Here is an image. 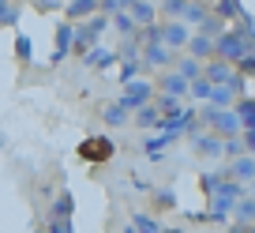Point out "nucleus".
Wrapping results in <instances>:
<instances>
[{
    "label": "nucleus",
    "mask_w": 255,
    "mask_h": 233,
    "mask_svg": "<svg viewBox=\"0 0 255 233\" xmlns=\"http://www.w3.org/2000/svg\"><path fill=\"white\" fill-rule=\"evenodd\" d=\"M240 196H248V188L244 185H237V181H225L222 188H214V192L207 196V211H203V215H207V222H218V226H225L233 218V207H237V200Z\"/></svg>",
    "instance_id": "1"
},
{
    "label": "nucleus",
    "mask_w": 255,
    "mask_h": 233,
    "mask_svg": "<svg viewBox=\"0 0 255 233\" xmlns=\"http://www.w3.org/2000/svg\"><path fill=\"white\" fill-rule=\"evenodd\" d=\"M255 53V41H248L244 34H237L233 26H225L222 34L214 38V60H225V64H237L240 56Z\"/></svg>",
    "instance_id": "2"
},
{
    "label": "nucleus",
    "mask_w": 255,
    "mask_h": 233,
    "mask_svg": "<svg viewBox=\"0 0 255 233\" xmlns=\"http://www.w3.org/2000/svg\"><path fill=\"white\" fill-rule=\"evenodd\" d=\"M154 94H158V90H154L150 79H131V83H124V94H120L117 102H120L124 113H135V109H143V105H150Z\"/></svg>",
    "instance_id": "3"
},
{
    "label": "nucleus",
    "mask_w": 255,
    "mask_h": 233,
    "mask_svg": "<svg viewBox=\"0 0 255 233\" xmlns=\"http://www.w3.org/2000/svg\"><path fill=\"white\" fill-rule=\"evenodd\" d=\"M139 60H143V68H154V72H169L176 60V53H169L165 45H143L139 49Z\"/></svg>",
    "instance_id": "4"
},
{
    "label": "nucleus",
    "mask_w": 255,
    "mask_h": 233,
    "mask_svg": "<svg viewBox=\"0 0 255 233\" xmlns=\"http://www.w3.org/2000/svg\"><path fill=\"white\" fill-rule=\"evenodd\" d=\"M191 124H195V109H184L180 117H173V121H158V136L165 139V143H173V139H180Z\"/></svg>",
    "instance_id": "5"
},
{
    "label": "nucleus",
    "mask_w": 255,
    "mask_h": 233,
    "mask_svg": "<svg viewBox=\"0 0 255 233\" xmlns=\"http://www.w3.org/2000/svg\"><path fill=\"white\" fill-rule=\"evenodd\" d=\"M161 26V45L169 49V53H184V45H188V38H191V30L184 23H158Z\"/></svg>",
    "instance_id": "6"
},
{
    "label": "nucleus",
    "mask_w": 255,
    "mask_h": 233,
    "mask_svg": "<svg viewBox=\"0 0 255 233\" xmlns=\"http://www.w3.org/2000/svg\"><path fill=\"white\" fill-rule=\"evenodd\" d=\"M128 19L135 23V30H143V26H150V23H158V11H154V4L150 0H128Z\"/></svg>",
    "instance_id": "7"
},
{
    "label": "nucleus",
    "mask_w": 255,
    "mask_h": 233,
    "mask_svg": "<svg viewBox=\"0 0 255 233\" xmlns=\"http://www.w3.org/2000/svg\"><path fill=\"white\" fill-rule=\"evenodd\" d=\"M225 169H229V181H237V185L248 188L255 181V154H240V158H233Z\"/></svg>",
    "instance_id": "8"
},
{
    "label": "nucleus",
    "mask_w": 255,
    "mask_h": 233,
    "mask_svg": "<svg viewBox=\"0 0 255 233\" xmlns=\"http://www.w3.org/2000/svg\"><path fill=\"white\" fill-rule=\"evenodd\" d=\"M233 64H225V60H214V56H210L207 64H203V79L210 83V87H225V83H233Z\"/></svg>",
    "instance_id": "9"
},
{
    "label": "nucleus",
    "mask_w": 255,
    "mask_h": 233,
    "mask_svg": "<svg viewBox=\"0 0 255 233\" xmlns=\"http://www.w3.org/2000/svg\"><path fill=\"white\" fill-rule=\"evenodd\" d=\"M90 15H98V0H68L64 4V23H87Z\"/></svg>",
    "instance_id": "10"
},
{
    "label": "nucleus",
    "mask_w": 255,
    "mask_h": 233,
    "mask_svg": "<svg viewBox=\"0 0 255 233\" xmlns=\"http://www.w3.org/2000/svg\"><path fill=\"white\" fill-rule=\"evenodd\" d=\"M154 90H158V94H165V98H176V102H180V98H188V83H184L176 72H161V79L154 83Z\"/></svg>",
    "instance_id": "11"
},
{
    "label": "nucleus",
    "mask_w": 255,
    "mask_h": 233,
    "mask_svg": "<svg viewBox=\"0 0 255 233\" xmlns=\"http://www.w3.org/2000/svg\"><path fill=\"white\" fill-rule=\"evenodd\" d=\"M83 64H87V68H98V72H105V68H117V49H109V45H102V41H98V45L90 49L87 56H83Z\"/></svg>",
    "instance_id": "12"
},
{
    "label": "nucleus",
    "mask_w": 255,
    "mask_h": 233,
    "mask_svg": "<svg viewBox=\"0 0 255 233\" xmlns=\"http://www.w3.org/2000/svg\"><path fill=\"white\" fill-rule=\"evenodd\" d=\"M184 56H191V60H199V64H207L210 56H214V41H210V38H203V34H195V30H191L188 45H184Z\"/></svg>",
    "instance_id": "13"
},
{
    "label": "nucleus",
    "mask_w": 255,
    "mask_h": 233,
    "mask_svg": "<svg viewBox=\"0 0 255 233\" xmlns=\"http://www.w3.org/2000/svg\"><path fill=\"white\" fill-rule=\"evenodd\" d=\"M56 49H53V56H49V60H53V64H60V60H68V56H72V23H56Z\"/></svg>",
    "instance_id": "14"
},
{
    "label": "nucleus",
    "mask_w": 255,
    "mask_h": 233,
    "mask_svg": "<svg viewBox=\"0 0 255 233\" xmlns=\"http://www.w3.org/2000/svg\"><path fill=\"white\" fill-rule=\"evenodd\" d=\"M49 218H75V192L72 188L56 192V200L49 203Z\"/></svg>",
    "instance_id": "15"
},
{
    "label": "nucleus",
    "mask_w": 255,
    "mask_h": 233,
    "mask_svg": "<svg viewBox=\"0 0 255 233\" xmlns=\"http://www.w3.org/2000/svg\"><path fill=\"white\" fill-rule=\"evenodd\" d=\"M229 109H233V117L240 121V128H255V98H252V94L237 98Z\"/></svg>",
    "instance_id": "16"
},
{
    "label": "nucleus",
    "mask_w": 255,
    "mask_h": 233,
    "mask_svg": "<svg viewBox=\"0 0 255 233\" xmlns=\"http://www.w3.org/2000/svg\"><path fill=\"white\" fill-rule=\"evenodd\" d=\"M128 226H131L135 233H165V226H161L150 211H131V222Z\"/></svg>",
    "instance_id": "17"
},
{
    "label": "nucleus",
    "mask_w": 255,
    "mask_h": 233,
    "mask_svg": "<svg viewBox=\"0 0 255 233\" xmlns=\"http://www.w3.org/2000/svg\"><path fill=\"white\" fill-rule=\"evenodd\" d=\"M229 222H240V226H255V200L252 196H240L237 207H233V218Z\"/></svg>",
    "instance_id": "18"
},
{
    "label": "nucleus",
    "mask_w": 255,
    "mask_h": 233,
    "mask_svg": "<svg viewBox=\"0 0 255 233\" xmlns=\"http://www.w3.org/2000/svg\"><path fill=\"white\" fill-rule=\"evenodd\" d=\"M207 15H210L207 4H184V11H180V19H176V23H184L188 30H195V26H199Z\"/></svg>",
    "instance_id": "19"
},
{
    "label": "nucleus",
    "mask_w": 255,
    "mask_h": 233,
    "mask_svg": "<svg viewBox=\"0 0 255 233\" xmlns=\"http://www.w3.org/2000/svg\"><path fill=\"white\" fill-rule=\"evenodd\" d=\"M240 11H244V4L240 0H214V8H210V15L222 19V23H229V19H237Z\"/></svg>",
    "instance_id": "20"
},
{
    "label": "nucleus",
    "mask_w": 255,
    "mask_h": 233,
    "mask_svg": "<svg viewBox=\"0 0 255 233\" xmlns=\"http://www.w3.org/2000/svg\"><path fill=\"white\" fill-rule=\"evenodd\" d=\"M184 4H188V0H161V4H154V11H158V23H173V19H180Z\"/></svg>",
    "instance_id": "21"
},
{
    "label": "nucleus",
    "mask_w": 255,
    "mask_h": 233,
    "mask_svg": "<svg viewBox=\"0 0 255 233\" xmlns=\"http://www.w3.org/2000/svg\"><path fill=\"white\" fill-rule=\"evenodd\" d=\"M109 26H113V30H120V38H139V30H135V23L128 19V11H117V15H109Z\"/></svg>",
    "instance_id": "22"
},
{
    "label": "nucleus",
    "mask_w": 255,
    "mask_h": 233,
    "mask_svg": "<svg viewBox=\"0 0 255 233\" xmlns=\"http://www.w3.org/2000/svg\"><path fill=\"white\" fill-rule=\"evenodd\" d=\"M128 117H131V113L120 109V102H109V105L102 109V121L109 124V128H120V124H128Z\"/></svg>",
    "instance_id": "23"
},
{
    "label": "nucleus",
    "mask_w": 255,
    "mask_h": 233,
    "mask_svg": "<svg viewBox=\"0 0 255 233\" xmlns=\"http://www.w3.org/2000/svg\"><path fill=\"white\" fill-rule=\"evenodd\" d=\"M150 196H154V211H176V207H180L173 188H154Z\"/></svg>",
    "instance_id": "24"
},
{
    "label": "nucleus",
    "mask_w": 255,
    "mask_h": 233,
    "mask_svg": "<svg viewBox=\"0 0 255 233\" xmlns=\"http://www.w3.org/2000/svg\"><path fill=\"white\" fill-rule=\"evenodd\" d=\"M15 60L19 64H34V41L26 34H15Z\"/></svg>",
    "instance_id": "25"
},
{
    "label": "nucleus",
    "mask_w": 255,
    "mask_h": 233,
    "mask_svg": "<svg viewBox=\"0 0 255 233\" xmlns=\"http://www.w3.org/2000/svg\"><path fill=\"white\" fill-rule=\"evenodd\" d=\"M19 0H0V26H15L19 23Z\"/></svg>",
    "instance_id": "26"
},
{
    "label": "nucleus",
    "mask_w": 255,
    "mask_h": 233,
    "mask_svg": "<svg viewBox=\"0 0 255 233\" xmlns=\"http://www.w3.org/2000/svg\"><path fill=\"white\" fill-rule=\"evenodd\" d=\"M225 181H229V169H210V173H203V181H199V185H203V192L210 196L214 188H222Z\"/></svg>",
    "instance_id": "27"
},
{
    "label": "nucleus",
    "mask_w": 255,
    "mask_h": 233,
    "mask_svg": "<svg viewBox=\"0 0 255 233\" xmlns=\"http://www.w3.org/2000/svg\"><path fill=\"white\" fill-rule=\"evenodd\" d=\"M225 26H229V23H222V19H214V15H207V19H203V23H199V26H195V34H203V38H210V41H214V38H218V34H222V30H225Z\"/></svg>",
    "instance_id": "28"
},
{
    "label": "nucleus",
    "mask_w": 255,
    "mask_h": 233,
    "mask_svg": "<svg viewBox=\"0 0 255 233\" xmlns=\"http://www.w3.org/2000/svg\"><path fill=\"white\" fill-rule=\"evenodd\" d=\"M135 124H139V128H146V132L158 128V109H154V102L143 105V109H135Z\"/></svg>",
    "instance_id": "29"
},
{
    "label": "nucleus",
    "mask_w": 255,
    "mask_h": 233,
    "mask_svg": "<svg viewBox=\"0 0 255 233\" xmlns=\"http://www.w3.org/2000/svg\"><path fill=\"white\" fill-rule=\"evenodd\" d=\"M188 98H191V102H199V105H207L210 83H207V79H191V83H188Z\"/></svg>",
    "instance_id": "30"
},
{
    "label": "nucleus",
    "mask_w": 255,
    "mask_h": 233,
    "mask_svg": "<svg viewBox=\"0 0 255 233\" xmlns=\"http://www.w3.org/2000/svg\"><path fill=\"white\" fill-rule=\"evenodd\" d=\"M83 26L94 34V41H102V38H105V30H109V15H90Z\"/></svg>",
    "instance_id": "31"
},
{
    "label": "nucleus",
    "mask_w": 255,
    "mask_h": 233,
    "mask_svg": "<svg viewBox=\"0 0 255 233\" xmlns=\"http://www.w3.org/2000/svg\"><path fill=\"white\" fill-rule=\"evenodd\" d=\"M120 83H131V79H139V72H143V60H120Z\"/></svg>",
    "instance_id": "32"
},
{
    "label": "nucleus",
    "mask_w": 255,
    "mask_h": 233,
    "mask_svg": "<svg viewBox=\"0 0 255 233\" xmlns=\"http://www.w3.org/2000/svg\"><path fill=\"white\" fill-rule=\"evenodd\" d=\"M83 154H90V158H109V154H113V139H98V143H87V147H83Z\"/></svg>",
    "instance_id": "33"
},
{
    "label": "nucleus",
    "mask_w": 255,
    "mask_h": 233,
    "mask_svg": "<svg viewBox=\"0 0 255 233\" xmlns=\"http://www.w3.org/2000/svg\"><path fill=\"white\" fill-rule=\"evenodd\" d=\"M45 233H75V218H49Z\"/></svg>",
    "instance_id": "34"
},
{
    "label": "nucleus",
    "mask_w": 255,
    "mask_h": 233,
    "mask_svg": "<svg viewBox=\"0 0 255 233\" xmlns=\"http://www.w3.org/2000/svg\"><path fill=\"white\" fill-rule=\"evenodd\" d=\"M143 151L150 154V158H161V151H169V143L161 136H150V139H143Z\"/></svg>",
    "instance_id": "35"
},
{
    "label": "nucleus",
    "mask_w": 255,
    "mask_h": 233,
    "mask_svg": "<svg viewBox=\"0 0 255 233\" xmlns=\"http://www.w3.org/2000/svg\"><path fill=\"white\" fill-rule=\"evenodd\" d=\"M128 8V0H98V15H117Z\"/></svg>",
    "instance_id": "36"
},
{
    "label": "nucleus",
    "mask_w": 255,
    "mask_h": 233,
    "mask_svg": "<svg viewBox=\"0 0 255 233\" xmlns=\"http://www.w3.org/2000/svg\"><path fill=\"white\" fill-rule=\"evenodd\" d=\"M30 4L41 11V15H45V11H56V8H64V0H30Z\"/></svg>",
    "instance_id": "37"
},
{
    "label": "nucleus",
    "mask_w": 255,
    "mask_h": 233,
    "mask_svg": "<svg viewBox=\"0 0 255 233\" xmlns=\"http://www.w3.org/2000/svg\"><path fill=\"white\" fill-rule=\"evenodd\" d=\"M240 143H244V154H255V128L240 132Z\"/></svg>",
    "instance_id": "38"
},
{
    "label": "nucleus",
    "mask_w": 255,
    "mask_h": 233,
    "mask_svg": "<svg viewBox=\"0 0 255 233\" xmlns=\"http://www.w3.org/2000/svg\"><path fill=\"white\" fill-rule=\"evenodd\" d=\"M225 233H255V226H240V222H229Z\"/></svg>",
    "instance_id": "39"
},
{
    "label": "nucleus",
    "mask_w": 255,
    "mask_h": 233,
    "mask_svg": "<svg viewBox=\"0 0 255 233\" xmlns=\"http://www.w3.org/2000/svg\"><path fill=\"white\" fill-rule=\"evenodd\" d=\"M165 233H188V230H184V226H173V230H165Z\"/></svg>",
    "instance_id": "40"
},
{
    "label": "nucleus",
    "mask_w": 255,
    "mask_h": 233,
    "mask_svg": "<svg viewBox=\"0 0 255 233\" xmlns=\"http://www.w3.org/2000/svg\"><path fill=\"white\" fill-rule=\"evenodd\" d=\"M120 233H135V230H131V226H124V230H120Z\"/></svg>",
    "instance_id": "41"
},
{
    "label": "nucleus",
    "mask_w": 255,
    "mask_h": 233,
    "mask_svg": "<svg viewBox=\"0 0 255 233\" xmlns=\"http://www.w3.org/2000/svg\"><path fill=\"white\" fill-rule=\"evenodd\" d=\"M188 4H207V0H188Z\"/></svg>",
    "instance_id": "42"
},
{
    "label": "nucleus",
    "mask_w": 255,
    "mask_h": 233,
    "mask_svg": "<svg viewBox=\"0 0 255 233\" xmlns=\"http://www.w3.org/2000/svg\"><path fill=\"white\" fill-rule=\"evenodd\" d=\"M30 233H45V230H30Z\"/></svg>",
    "instance_id": "43"
}]
</instances>
